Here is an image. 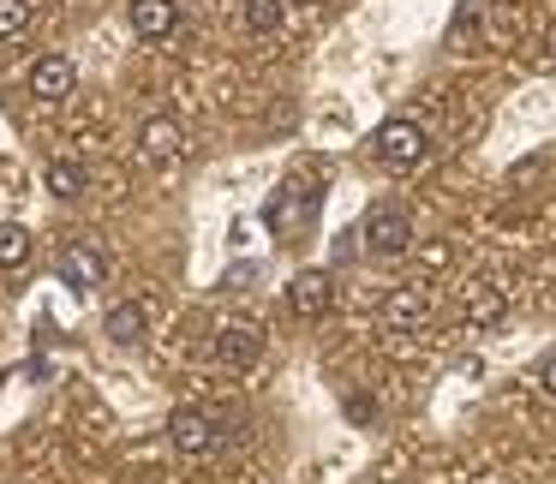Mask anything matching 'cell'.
Instances as JSON below:
<instances>
[{"instance_id": "2", "label": "cell", "mask_w": 556, "mask_h": 484, "mask_svg": "<svg viewBox=\"0 0 556 484\" xmlns=\"http://www.w3.org/2000/svg\"><path fill=\"white\" fill-rule=\"evenodd\" d=\"M359 240H365V252H371V257H401L413 245V216H407V209H395V204H377V209H365Z\"/></svg>"}, {"instance_id": "1", "label": "cell", "mask_w": 556, "mask_h": 484, "mask_svg": "<svg viewBox=\"0 0 556 484\" xmlns=\"http://www.w3.org/2000/svg\"><path fill=\"white\" fill-rule=\"evenodd\" d=\"M371 156L383 162L389 174H413L431 162V132H425L419 120H383L371 132Z\"/></svg>"}, {"instance_id": "7", "label": "cell", "mask_w": 556, "mask_h": 484, "mask_svg": "<svg viewBox=\"0 0 556 484\" xmlns=\"http://www.w3.org/2000/svg\"><path fill=\"white\" fill-rule=\"evenodd\" d=\"M78 90V66L66 61V54H42L37 66H30V97L37 102H66Z\"/></svg>"}, {"instance_id": "16", "label": "cell", "mask_w": 556, "mask_h": 484, "mask_svg": "<svg viewBox=\"0 0 556 484\" xmlns=\"http://www.w3.org/2000/svg\"><path fill=\"white\" fill-rule=\"evenodd\" d=\"M18 264H30V228L0 221V269H18Z\"/></svg>"}, {"instance_id": "14", "label": "cell", "mask_w": 556, "mask_h": 484, "mask_svg": "<svg viewBox=\"0 0 556 484\" xmlns=\"http://www.w3.org/2000/svg\"><path fill=\"white\" fill-rule=\"evenodd\" d=\"M42 186H49V198H85L90 168L78 156H54L49 168H42Z\"/></svg>"}, {"instance_id": "23", "label": "cell", "mask_w": 556, "mask_h": 484, "mask_svg": "<svg viewBox=\"0 0 556 484\" xmlns=\"http://www.w3.org/2000/svg\"><path fill=\"white\" fill-rule=\"evenodd\" d=\"M377 484H395V479H377Z\"/></svg>"}, {"instance_id": "13", "label": "cell", "mask_w": 556, "mask_h": 484, "mask_svg": "<svg viewBox=\"0 0 556 484\" xmlns=\"http://www.w3.org/2000/svg\"><path fill=\"white\" fill-rule=\"evenodd\" d=\"M503 317H508V293L491 288V281H472V288H467V323L472 329H491V323H503Z\"/></svg>"}, {"instance_id": "6", "label": "cell", "mask_w": 556, "mask_h": 484, "mask_svg": "<svg viewBox=\"0 0 556 484\" xmlns=\"http://www.w3.org/2000/svg\"><path fill=\"white\" fill-rule=\"evenodd\" d=\"M329 300H336L329 269H300V276L288 281V311L300 317V323H317V317L329 311Z\"/></svg>"}, {"instance_id": "5", "label": "cell", "mask_w": 556, "mask_h": 484, "mask_svg": "<svg viewBox=\"0 0 556 484\" xmlns=\"http://www.w3.org/2000/svg\"><path fill=\"white\" fill-rule=\"evenodd\" d=\"M168 443H174V455H210V448L222 443V431H216V419L210 412H198V407H180L168 419Z\"/></svg>"}, {"instance_id": "17", "label": "cell", "mask_w": 556, "mask_h": 484, "mask_svg": "<svg viewBox=\"0 0 556 484\" xmlns=\"http://www.w3.org/2000/svg\"><path fill=\"white\" fill-rule=\"evenodd\" d=\"M30 30V0H0V42H13Z\"/></svg>"}, {"instance_id": "4", "label": "cell", "mask_w": 556, "mask_h": 484, "mask_svg": "<svg viewBox=\"0 0 556 484\" xmlns=\"http://www.w3.org/2000/svg\"><path fill=\"white\" fill-rule=\"evenodd\" d=\"M138 156H144L150 168H174V162L186 156V132H180V120H168V114H150V120L138 126Z\"/></svg>"}, {"instance_id": "10", "label": "cell", "mask_w": 556, "mask_h": 484, "mask_svg": "<svg viewBox=\"0 0 556 484\" xmlns=\"http://www.w3.org/2000/svg\"><path fill=\"white\" fill-rule=\"evenodd\" d=\"M425 317H431V300H425V288H389L383 323L395 329V335H413V329H425Z\"/></svg>"}, {"instance_id": "21", "label": "cell", "mask_w": 556, "mask_h": 484, "mask_svg": "<svg viewBox=\"0 0 556 484\" xmlns=\"http://www.w3.org/2000/svg\"><path fill=\"white\" fill-rule=\"evenodd\" d=\"M252 276H257V269H252V264H233V269H228V276H222V288H245V281H252Z\"/></svg>"}, {"instance_id": "12", "label": "cell", "mask_w": 556, "mask_h": 484, "mask_svg": "<svg viewBox=\"0 0 556 484\" xmlns=\"http://www.w3.org/2000/svg\"><path fill=\"white\" fill-rule=\"evenodd\" d=\"M144 329H150V317H144V305H138V300L114 305V311L102 317V335H109L114 347H138V341H144Z\"/></svg>"}, {"instance_id": "19", "label": "cell", "mask_w": 556, "mask_h": 484, "mask_svg": "<svg viewBox=\"0 0 556 484\" xmlns=\"http://www.w3.org/2000/svg\"><path fill=\"white\" fill-rule=\"evenodd\" d=\"M532 383H539V395H551V400H556V353H544V359H539Z\"/></svg>"}, {"instance_id": "15", "label": "cell", "mask_w": 556, "mask_h": 484, "mask_svg": "<svg viewBox=\"0 0 556 484\" xmlns=\"http://www.w3.org/2000/svg\"><path fill=\"white\" fill-rule=\"evenodd\" d=\"M281 18H288L281 0H245V30H252V37H276Z\"/></svg>"}, {"instance_id": "9", "label": "cell", "mask_w": 556, "mask_h": 484, "mask_svg": "<svg viewBox=\"0 0 556 484\" xmlns=\"http://www.w3.org/2000/svg\"><path fill=\"white\" fill-rule=\"evenodd\" d=\"M257 353H264V335H257L252 323H228L216 335V365H222V371H252Z\"/></svg>"}, {"instance_id": "3", "label": "cell", "mask_w": 556, "mask_h": 484, "mask_svg": "<svg viewBox=\"0 0 556 484\" xmlns=\"http://www.w3.org/2000/svg\"><path fill=\"white\" fill-rule=\"evenodd\" d=\"M317 216V192H300V186H281V192L276 198H269V204H264V221H269V233H281V240H300V233H305V221H312Z\"/></svg>"}, {"instance_id": "22", "label": "cell", "mask_w": 556, "mask_h": 484, "mask_svg": "<svg viewBox=\"0 0 556 484\" xmlns=\"http://www.w3.org/2000/svg\"><path fill=\"white\" fill-rule=\"evenodd\" d=\"M544 61L556 66V25H551V37H544Z\"/></svg>"}, {"instance_id": "8", "label": "cell", "mask_w": 556, "mask_h": 484, "mask_svg": "<svg viewBox=\"0 0 556 484\" xmlns=\"http://www.w3.org/2000/svg\"><path fill=\"white\" fill-rule=\"evenodd\" d=\"M61 281H66V288H78V293L102 288V281H109V257H102L90 240L66 245V252H61Z\"/></svg>"}, {"instance_id": "18", "label": "cell", "mask_w": 556, "mask_h": 484, "mask_svg": "<svg viewBox=\"0 0 556 484\" xmlns=\"http://www.w3.org/2000/svg\"><path fill=\"white\" fill-rule=\"evenodd\" d=\"M448 37H455V42L479 37V0H460V13L448 18Z\"/></svg>"}, {"instance_id": "11", "label": "cell", "mask_w": 556, "mask_h": 484, "mask_svg": "<svg viewBox=\"0 0 556 484\" xmlns=\"http://www.w3.org/2000/svg\"><path fill=\"white\" fill-rule=\"evenodd\" d=\"M132 30L144 42H162L180 30V0H132Z\"/></svg>"}, {"instance_id": "20", "label": "cell", "mask_w": 556, "mask_h": 484, "mask_svg": "<svg viewBox=\"0 0 556 484\" xmlns=\"http://www.w3.org/2000/svg\"><path fill=\"white\" fill-rule=\"evenodd\" d=\"M348 419L371 424V419H377V407H371V400H359V395H348Z\"/></svg>"}]
</instances>
